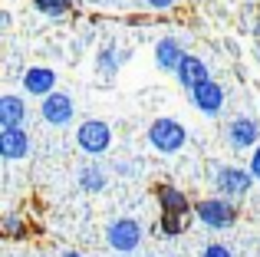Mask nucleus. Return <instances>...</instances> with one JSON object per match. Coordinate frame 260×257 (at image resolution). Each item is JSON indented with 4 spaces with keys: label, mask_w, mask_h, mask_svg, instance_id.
<instances>
[{
    "label": "nucleus",
    "mask_w": 260,
    "mask_h": 257,
    "mask_svg": "<svg viewBox=\"0 0 260 257\" xmlns=\"http://www.w3.org/2000/svg\"><path fill=\"white\" fill-rule=\"evenodd\" d=\"M175 76H178V83H181L188 92H194L201 83H208V79H211V73H208V66H204L201 56H191V53H188V56L181 59V66H178Z\"/></svg>",
    "instance_id": "13"
},
{
    "label": "nucleus",
    "mask_w": 260,
    "mask_h": 257,
    "mask_svg": "<svg viewBox=\"0 0 260 257\" xmlns=\"http://www.w3.org/2000/svg\"><path fill=\"white\" fill-rule=\"evenodd\" d=\"M132 56L128 50H119L115 43H106L99 50V56H95V70H99V76H106V79H112L115 73H119V66L125 63V59Z\"/></svg>",
    "instance_id": "15"
},
{
    "label": "nucleus",
    "mask_w": 260,
    "mask_h": 257,
    "mask_svg": "<svg viewBox=\"0 0 260 257\" xmlns=\"http://www.w3.org/2000/svg\"><path fill=\"white\" fill-rule=\"evenodd\" d=\"M155 198H158V208H161V231L165 234H181L188 228L191 214H194V205L188 201V195L175 185H158L155 188Z\"/></svg>",
    "instance_id": "1"
},
{
    "label": "nucleus",
    "mask_w": 260,
    "mask_h": 257,
    "mask_svg": "<svg viewBox=\"0 0 260 257\" xmlns=\"http://www.w3.org/2000/svg\"><path fill=\"white\" fill-rule=\"evenodd\" d=\"M30 132L26 128H0V155L4 162H20L30 155Z\"/></svg>",
    "instance_id": "9"
},
{
    "label": "nucleus",
    "mask_w": 260,
    "mask_h": 257,
    "mask_svg": "<svg viewBox=\"0 0 260 257\" xmlns=\"http://www.w3.org/2000/svg\"><path fill=\"white\" fill-rule=\"evenodd\" d=\"M214 188H217V198L241 201L254 188V175H250V168H241V165H221L214 172Z\"/></svg>",
    "instance_id": "3"
},
{
    "label": "nucleus",
    "mask_w": 260,
    "mask_h": 257,
    "mask_svg": "<svg viewBox=\"0 0 260 257\" xmlns=\"http://www.w3.org/2000/svg\"><path fill=\"white\" fill-rule=\"evenodd\" d=\"M33 7L40 13H46V17H63L70 10V0H33Z\"/></svg>",
    "instance_id": "17"
},
{
    "label": "nucleus",
    "mask_w": 260,
    "mask_h": 257,
    "mask_svg": "<svg viewBox=\"0 0 260 257\" xmlns=\"http://www.w3.org/2000/svg\"><path fill=\"white\" fill-rule=\"evenodd\" d=\"M76 181H79V188L89 191V195L106 191V172H102L99 165H83V168H79V175H76Z\"/></svg>",
    "instance_id": "16"
},
{
    "label": "nucleus",
    "mask_w": 260,
    "mask_h": 257,
    "mask_svg": "<svg viewBox=\"0 0 260 257\" xmlns=\"http://www.w3.org/2000/svg\"><path fill=\"white\" fill-rule=\"evenodd\" d=\"M184 56H188V53H184V46H181L178 37H161L158 43H155V63L165 73H178V66H181Z\"/></svg>",
    "instance_id": "12"
},
{
    "label": "nucleus",
    "mask_w": 260,
    "mask_h": 257,
    "mask_svg": "<svg viewBox=\"0 0 260 257\" xmlns=\"http://www.w3.org/2000/svg\"><path fill=\"white\" fill-rule=\"evenodd\" d=\"M191 103H194V109H201L204 116H221L224 109V89L221 83H214V79H208V83H201L194 92H191Z\"/></svg>",
    "instance_id": "10"
},
{
    "label": "nucleus",
    "mask_w": 260,
    "mask_h": 257,
    "mask_svg": "<svg viewBox=\"0 0 260 257\" xmlns=\"http://www.w3.org/2000/svg\"><path fill=\"white\" fill-rule=\"evenodd\" d=\"M106 241H109L112 251L132 254V251H139V244H142V224L135 218H115L112 224L106 228Z\"/></svg>",
    "instance_id": "6"
},
{
    "label": "nucleus",
    "mask_w": 260,
    "mask_h": 257,
    "mask_svg": "<svg viewBox=\"0 0 260 257\" xmlns=\"http://www.w3.org/2000/svg\"><path fill=\"white\" fill-rule=\"evenodd\" d=\"M115 172H119V175H135V172H139V165H125V162H119Z\"/></svg>",
    "instance_id": "22"
},
{
    "label": "nucleus",
    "mask_w": 260,
    "mask_h": 257,
    "mask_svg": "<svg viewBox=\"0 0 260 257\" xmlns=\"http://www.w3.org/2000/svg\"><path fill=\"white\" fill-rule=\"evenodd\" d=\"M26 122V103L13 92L0 96V128H23Z\"/></svg>",
    "instance_id": "14"
},
{
    "label": "nucleus",
    "mask_w": 260,
    "mask_h": 257,
    "mask_svg": "<svg viewBox=\"0 0 260 257\" xmlns=\"http://www.w3.org/2000/svg\"><path fill=\"white\" fill-rule=\"evenodd\" d=\"M76 145L86 155H106L112 145V125L102 122V119H86L76 128Z\"/></svg>",
    "instance_id": "5"
},
{
    "label": "nucleus",
    "mask_w": 260,
    "mask_h": 257,
    "mask_svg": "<svg viewBox=\"0 0 260 257\" xmlns=\"http://www.w3.org/2000/svg\"><path fill=\"white\" fill-rule=\"evenodd\" d=\"M10 23H13L10 10H0V26H4V30H10Z\"/></svg>",
    "instance_id": "23"
},
{
    "label": "nucleus",
    "mask_w": 260,
    "mask_h": 257,
    "mask_svg": "<svg viewBox=\"0 0 260 257\" xmlns=\"http://www.w3.org/2000/svg\"><path fill=\"white\" fill-rule=\"evenodd\" d=\"M59 257H83L79 251H66V254H59Z\"/></svg>",
    "instance_id": "24"
},
{
    "label": "nucleus",
    "mask_w": 260,
    "mask_h": 257,
    "mask_svg": "<svg viewBox=\"0 0 260 257\" xmlns=\"http://www.w3.org/2000/svg\"><path fill=\"white\" fill-rule=\"evenodd\" d=\"M201 257H234V254H231L228 244H221V241H211V244L201 251Z\"/></svg>",
    "instance_id": "19"
},
{
    "label": "nucleus",
    "mask_w": 260,
    "mask_h": 257,
    "mask_svg": "<svg viewBox=\"0 0 260 257\" xmlns=\"http://www.w3.org/2000/svg\"><path fill=\"white\" fill-rule=\"evenodd\" d=\"M228 145L231 148H257L260 145V125H257V119H250V116H234L228 122Z\"/></svg>",
    "instance_id": "7"
},
{
    "label": "nucleus",
    "mask_w": 260,
    "mask_h": 257,
    "mask_svg": "<svg viewBox=\"0 0 260 257\" xmlns=\"http://www.w3.org/2000/svg\"><path fill=\"white\" fill-rule=\"evenodd\" d=\"M145 7H152V10H172L178 0H142Z\"/></svg>",
    "instance_id": "21"
},
{
    "label": "nucleus",
    "mask_w": 260,
    "mask_h": 257,
    "mask_svg": "<svg viewBox=\"0 0 260 257\" xmlns=\"http://www.w3.org/2000/svg\"><path fill=\"white\" fill-rule=\"evenodd\" d=\"M40 116L50 125H66L76 116V103H73V96H66V92H53V96H46L43 103H40Z\"/></svg>",
    "instance_id": "8"
},
{
    "label": "nucleus",
    "mask_w": 260,
    "mask_h": 257,
    "mask_svg": "<svg viewBox=\"0 0 260 257\" xmlns=\"http://www.w3.org/2000/svg\"><path fill=\"white\" fill-rule=\"evenodd\" d=\"M148 145H152L155 152H161V155H175V152H181V148L188 145V128L178 122V119L161 116V119H155V122L148 125Z\"/></svg>",
    "instance_id": "2"
},
{
    "label": "nucleus",
    "mask_w": 260,
    "mask_h": 257,
    "mask_svg": "<svg viewBox=\"0 0 260 257\" xmlns=\"http://www.w3.org/2000/svg\"><path fill=\"white\" fill-rule=\"evenodd\" d=\"M250 175H254V181H260V145L254 148V155H250Z\"/></svg>",
    "instance_id": "20"
},
{
    "label": "nucleus",
    "mask_w": 260,
    "mask_h": 257,
    "mask_svg": "<svg viewBox=\"0 0 260 257\" xmlns=\"http://www.w3.org/2000/svg\"><path fill=\"white\" fill-rule=\"evenodd\" d=\"M4 234H7V238H23V234H26V224L17 218V214H7V221H4Z\"/></svg>",
    "instance_id": "18"
},
{
    "label": "nucleus",
    "mask_w": 260,
    "mask_h": 257,
    "mask_svg": "<svg viewBox=\"0 0 260 257\" xmlns=\"http://www.w3.org/2000/svg\"><path fill=\"white\" fill-rule=\"evenodd\" d=\"M23 89L30 92V96H53L56 92V73L50 70V66H30V70L23 73Z\"/></svg>",
    "instance_id": "11"
},
{
    "label": "nucleus",
    "mask_w": 260,
    "mask_h": 257,
    "mask_svg": "<svg viewBox=\"0 0 260 257\" xmlns=\"http://www.w3.org/2000/svg\"><path fill=\"white\" fill-rule=\"evenodd\" d=\"M194 218L214 231H228L237 224V205L228 198H204L194 205Z\"/></svg>",
    "instance_id": "4"
}]
</instances>
